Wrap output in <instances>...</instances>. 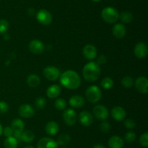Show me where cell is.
<instances>
[{
  "mask_svg": "<svg viewBox=\"0 0 148 148\" xmlns=\"http://www.w3.org/2000/svg\"><path fill=\"white\" fill-rule=\"evenodd\" d=\"M40 83V77L37 75L36 74H30L27 78V84L30 87H35L38 86Z\"/></svg>",
  "mask_w": 148,
  "mask_h": 148,
  "instance_id": "603a6c76",
  "label": "cell"
},
{
  "mask_svg": "<svg viewBox=\"0 0 148 148\" xmlns=\"http://www.w3.org/2000/svg\"><path fill=\"white\" fill-rule=\"evenodd\" d=\"M120 19L124 23H130L132 21L133 15L131 12L127 11L122 12L119 15Z\"/></svg>",
  "mask_w": 148,
  "mask_h": 148,
  "instance_id": "4316f807",
  "label": "cell"
},
{
  "mask_svg": "<svg viewBox=\"0 0 148 148\" xmlns=\"http://www.w3.org/2000/svg\"><path fill=\"white\" fill-rule=\"evenodd\" d=\"M111 126L110 123L107 121H103L102 123L100 124V130L103 132V133H108L110 130H111Z\"/></svg>",
  "mask_w": 148,
  "mask_h": 148,
  "instance_id": "e575fe53",
  "label": "cell"
},
{
  "mask_svg": "<svg viewBox=\"0 0 148 148\" xmlns=\"http://www.w3.org/2000/svg\"><path fill=\"white\" fill-rule=\"evenodd\" d=\"M124 126L128 129H132L135 127L136 123L132 119H127L124 121Z\"/></svg>",
  "mask_w": 148,
  "mask_h": 148,
  "instance_id": "d590c367",
  "label": "cell"
},
{
  "mask_svg": "<svg viewBox=\"0 0 148 148\" xmlns=\"http://www.w3.org/2000/svg\"><path fill=\"white\" fill-rule=\"evenodd\" d=\"M60 83L69 89H76L80 86L81 78L79 74L74 71H66L60 76Z\"/></svg>",
  "mask_w": 148,
  "mask_h": 148,
  "instance_id": "6da1fadb",
  "label": "cell"
},
{
  "mask_svg": "<svg viewBox=\"0 0 148 148\" xmlns=\"http://www.w3.org/2000/svg\"><path fill=\"white\" fill-rule=\"evenodd\" d=\"M127 113H126L125 110L123 107H115L111 110V116L117 121H121L125 118Z\"/></svg>",
  "mask_w": 148,
  "mask_h": 148,
  "instance_id": "2e32d148",
  "label": "cell"
},
{
  "mask_svg": "<svg viewBox=\"0 0 148 148\" xmlns=\"http://www.w3.org/2000/svg\"><path fill=\"white\" fill-rule=\"evenodd\" d=\"M2 133H3V128H2V126H1V124L0 123V136H1Z\"/></svg>",
  "mask_w": 148,
  "mask_h": 148,
  "instance_id": "60d3db41",
  "label": "cell"
},
{
  "mask_svg": "<svg viewBox=\"0 0 148 148\" xmlns=\"http://www.w3.org/2000/svg\"><path fill=\"white\" fill-rule=\"evenodd\" d=\"M92 1H95V2H98V1H100L101 0H92Z\"/></svg>",
  "mask_w": 148,
  "mask_h": 148,
  "instance_id": "7bdbcfd3",
  "label": "cell"
},
{
  "mask_svg": "<svg viewBox=\"0 0 148 148\" xmlns=\"http://www.w3.org/2000/svg\"><path fill=\"white\" fill-rule=\"evenodd\" d=\"M29 49L33 54L40 55L43 53L44 50V45L40 41L34 39V40H32L29 44Z\"/></svg>",
  "mask_w": 148,
  "mask_h": 148,
  "instance_id": "30bf717a",
  "label": "cell"
},
{
  "mask_svg": "<svg viewBox=\"0 0 148 148\" xmlns=\"http://www.w3.org/2000/svg\"><path fill=\"white\" fill-rule=\"evenodd\" d=\"M61 93V87L59 85H52L48 88L46 91V95L50 99H54L57 97Z\"/></svg>",
  "mask_w": 148,
  "mask_h": 148,
  "instance_id": "7402d4cb",
  "label": "cell"
},
{
  "mask_svg": "<svg viewBox=\"0 0 148 148\" xmlns=\"http://www.w3.org/2000/svg\"><path fill=\"white\" fill-rule=\"evenodd\" d=\"M86 98L91 103H96L99 101L102 97L101 89L95 85L90 86L85 91Z\"/></svg>",
  "mask_w": 148,
  "mask_h": 148,
  "instance_id": "277c9868",
  "label": "cell"
},
{
  "mask_svg": "<svg viewBox=\"0 0 148 148\" xmlns=\"http://www.w3.org/2000/svg\"><path fill=\"white\" fill-rule=\"evenodd\" d=\"M58 147L56 141L49 137L41 138L37 143V148H58Z\"/></svg>",
  "mask_w": 148,
  "mask_h": 148,
  "instance_id": "9c48e42d",
  "label": "cell"
},
{
  "mask_svg": "<svg viewBox=\"0 0 148 148\" xmlns=\"http://www.w3.org/2000/svg\"><path fill=\"white\" fill-rule=\"evenodd\" d=\"M107 61V58L105 55H101L97 58V62L96 63L98 64V65H104V64Z\"/></svg>",
  "mask_w": 148,
  "mask_h": 148,
  "instance_id": "f35d334b",
  "label": "cell"
},
{
  "mask_svg": "<svg viewBox=\"0 0 148 148\" xmlns=\"http://www.w3.org/2000/svg\"><path fill=\"white\" fill-rule=\"evenodd\" d=\"M9 28V23L7 20H0V34H4L7 31Z\"/></svg>",
  "mask_w": 148,
  "mask_h": 148,
  "instance_id": "1f68e13d",
  "label": "cell"
},
{
  "mask_svg": "<svg viewBox=\"0 0 148 148\" xmlns=\"http://www.w3.org/2000/svg\"><path fill=\"white\" fill-rule=\"evenodd\" d=\"M46 100L43 97H39L35 101V106L38 110H42L46 107Z\"/></svg>",
  "mask_w": 148,
  "mask_h": 148,
  "instance_id": "f546056e",
  "label": "cell"
},
{
  "mask_svg": "<svg viewBox=\"0 0 148 148\" xmlns=\"http://www.w3.org/2000/svg\"><path fill=\"white\" fill-rule=\"evenodd\" d=\"M3 133L6 137H10V136H13V131L10 126H6L4 129H3Z\"/></svg>",
  "mask_w": 148,
  "mask_h": 148,
  "instance_id": "74e56055",
  "label": "cell"
},
{
  "mask_svg": "<svg viewBox=\"0 0 148 148\" xmlns=\"http://www.w3.org/2000/svg\"><path fill=\"white\" fill-rule=\"evenodd\" d=\"M54 106L57 110H63L66 109V100L62 98L56 99L54 102Z\"/></svg>",
  "mask_w": 148,
  "mask_h": 148,
  "instance_id": "f1b7e54d",
  "label": "cell"
},
{
  "mask_svg": "<svg viewBox=\"0 0 148 148\" xmlns=\"http://www.w3.org/2000/svg\"><path fill=\"white\" fill-rule=\"evenodd\" d=\"M83 77L88 82H94L99 78L101 75V68L95 62H88L84 66L82 70Z\"/></svg>",
  "mask_w": 148,
  "mask_h": 148,
  "instance_id": "7a4b0ae2",
  "label": "cell"
},
{
  "mask_svg": "<svg viewBox=\"0 0 148 148\" xmlns=\"http://www.w3.org/2000/svg\"><path fill=\"white\" fill-rule=\"evenodd\" d=\"M135 87L139 92L147 94L148 92V81L145 76L139 77L135 81Z\"/></svg>",
  "mask_w": 148,
  "mask_h": 148,
  "instance_id": "8fae6325",
  "label": "cell"
},
{
  "mask_svg": "<svg viewBox=\"0 0 148 148\" xmlns=\"http://www.w3.org/2000/svg\"><path fill=\"white\" fill-rule=\"evenodd\" d=\"M136 138H137V135L133 131H128L126 133L125 136H124V139L129 143H132V142H134L136 140Z\"/></svg>",
  "mask_w": 148,
  "mask_h": 148,
  "instance_id": "d6a6232c",
  "label": "cell"
},
{
  "mask_svg": "<svg viewBox=\"0 0 148 148\" xmlns=\"http://www.w3.org/2000/svg\"><path fill=\"white\" fill-rule=\"evenodd\" d=\"M14 133H21L24 130L25 125L23 120L20 118H15L12 121L11 126Z\"/></svg>",
  "mask_w": 148,
  "mask_h": 148,
  "instance_id": "d6986e66",
  "label": "cell"
},
{
  "mask_svg": "<svg viewBox=\"0 0 148 148\" xmlns=\"http://www.w3.org/2000/svg\"><path fill=\"white\" fill-rule=\"evenodd\" d=\"M101 85L105 89H110L114 86V81L111 78H109V77H106V78H104L102 80Z\"/></svg>",
  "mask_w": 148,
  "mask_h": 148,
  "instance_id": "83f0119b",
  "label": "cell"
},
{
  "mask_svg": "<svg viewBox=\"0 0 148 148\" xmlns=\"http://www.w3.org/2000/svg\"><path fill=\"white\" fill-rule=\"evenodd\" d=\"M19 115L21 116L22 118H29L33 116L35 113L34 109L32 107L31 105L28 104H25L20 106L19 107Z\"/></svg>",
  "mask_w": 148,
  "mask_h": 148,
  "instance_id": "4fadbf2b",
  "label": "cell"
},
{
  "mask_svg": "<svg viewBox=\"0 0 148 148\" xmlns=\"http://www.w3.org/2000/svg\"><path fill=\"white\" fill-rule=\"evenodd\" d=\"M9 106L4 101H0V113H5L8 111Z\"/></svg>",
  "mask_w": 148,
  "mask_h": 148,
  "instance_id": "8d00e7d4",
  "label": "cell"
},
{
  "mask_svg": "<svg viewBox=\"0 0 148 148\" xmlns=\"http://www.w3.org/2000/svg\"><path fill=\"white\" fill-rule=\"evenodd\" d=\"M79 120L81 124L83 125L84 126H89L92 123L93 118H92V115L90 114V113L86 111V110H84L79 113Z\"/></svg>",
  "mask_w": 148,
  "mask_h": 148,
  "instance_id": "9a60e30c",
  "label": "cell"
},
{
  "mask_svg": "<svg viewBox=\"0 0 148 148\" xmlns=\"http://www.w3.org/2000/svg\"><path fill=\"white\" fill-rule=\"evenodd\" d=\"M3 145H4V148H17L18 141L12 136L6 138Z\"/></svg>",
  "mask_w": 148,
  "mask_h": 148,
  "instance_id": "d4e9b609",
  "label": "cell"
},
{
  "mask_svg": "<svg viewBox=\"0 0 148 148\" xmlns=\"http://www.w3.org/2000/svg\"><path fill=\"white\" fill-rule=\"evenodd\" d=\"M70 136L68 133H62L60 136L58 137L56 143L58 145H61V146H65V145H68L70 142Z\"/></svg>",
  "mask_w": 148,
  "mask_h": 148,
  "instance_id": "484cf974",
  "label": "cell"
},
{
  "mask_svg": "<svg viewBox=\"0 0 148 148\" xmlns=\"http://www.w3.org/2000/svg\"><path fill=\"white\" fill-rule=\"evenodd\" d=\"M36 19L40 24L48 26L51 23L53 17L50 12L46 10H40L36 14Z\"/></svg>",
  "mask_w": 148,
  "mask_h": 148,
  "instance_id": "5b68a950",
  "label": "cell"
},
{
  "mask_svg": "<svg viewBox=\"0 0 148 148\" xmlns=\"http://www.w3.org/2000/svg\"><path fill=\"white\" fill-rule=\"evenodd\" d=\"M101 17L106 23H114L117 22L119 18V14L118 11L114 7H105L101 12Z\"/></svg>",
  "mask_w": 148,
  "mask_h": 148,
  "instance_id": "3957f363",
  "label": "cell"
},
{
  "mask_svg": "<svg viewBox=\"0 0 148 148\" xmlns=\"http://www.w3.org/2000/svg\"><path fill=\"white\" fill-rule=\"evenodd\" d=\"M84 57L88 59H93L97 56V49L91 44H87L82 49Z\"/></svg>",
  "mask_w": 148,
  "mask_h": 148,
  "instance_id": "5bb4252c",
  "label": "cell"
},
{
  "mask_svg": "<svg viewBox=\"0 0 148 148\" xmlns=\"http://www.w3.org/2000/svg\"><path fill=\"white\" fill-rule=\"evenodd\" d=\"M112 33L113 35L117 39H122L125 36L126 33H127V29L123 24L117 23L113 27Z\"/></svg>",
  "mask_w": 148,
  "mask_h": 148,
  "instance_id": "e0dca14e",
  "label": "cell"
},
{
  "mask_svg": "<svg viewBox=\"0 0 148 148\" xmlns=\"http://www.w3.org/2000/svg\"><path fill=\"white\" fill-rule=\"evenodd\" d=\"M93 115L98 120H105L108 117V110L105 106L98 104L93 108Z\"/></svg>",
  "mask_w": 148,
  "mask_h": 148,
  "instance_id": "52a82bcc",
  "label": "cell"
},
{
  "mask_svg": "<svg viewBox=\"0 0 148 148\" xmlns=\"http://www.w3.org/2000/svg\"><path fill=\"white\" fill-rule=\"evenodd\" d=\"M69 104L72 107H75V108H79V107H82V106L85 104V99L80 95H75L72 96L70 99H69Z\"/></svg>",
  "mask_w": 148,
  "mask_h": 148,
  "instance_id": "ffe728a7",
  "label": "cell"
},
{
  "mask_svg": "<svg viewBox=\"0 0 148 148\" xmlns=\"http://www.w3.org/2000/svg\"><path fill=\"white\" fill-rule=\"evenodd\" d=\"M121 84L125 88H131L134 85V80L130 76H125L121 79Z\"/></svg>",
  "mask_w": 148,
  "mask_h": 148,
  "instance_id": "4dcf8cb0",
  "label": "cell"
},
{
  "mask_svg": "<svg viewBox=\"0 0 148 148\" xmlns=\"http://www.w3.org/2000/svg\"><path fill=\"white\" fill-rule=\"evenodd\" d=\"M45 130L47 134L50 136H54L59 132V126L58 123L55 121H50L47 123L45 126Z\"/></svg>",
  "mask_w": 148,
  "mask_h": 148,
  "instance_id": "44dd1931",
  "label": "cell"
},
{
  "mask_svg": "<svg viewBox=\"0 0 148 148\" xmlns=\"http://www.w3.org/2000/svg\"><path fill=\"white\" fill-rule=\"evenodd\" d=\"M35 139V134L33 131L30 130L24 131L21 133V141L26 142V143H30Z\"/></svg>",
  "mask_w": 148,
  "mask_h": 148,
  "instance_id": "cb8c5ba5",
  "label": "cell"
},
{
  "mask_svg": "<svg viewBox=\"0 0 148 148\" xmlns=\"http://www.w3.org/2000/svg\"><path fill=\"white\" fill-rule=\"evenodd\" d=\"M43 75L49 81H56L60 75V71L56 67L47 66L43 70Z\"/></svg>",
  "mask_w": 148,
  "mask_h": 148,
  "instance_id": "8992f818",
  "label": "cell"
},
{
  "mask_svg": "<svg viewBox=\"0 0 148 148\" xmlns=\"http://www.w3.org/2000/svg\"><path fill=\"white\" fill-rule=\"evenodd\" d=\"M92 148H106V147L104 145H101V144H97V145H94V146L92 147Z\"/></svg>",
  "mask_w": 148,
  "mask_h": 148,
  "instance_id": "ab89813d",
  "label": "cell"
},
{
  "mask_svg": "<svg viewBox=\"0 0 148 148\" xmlns=\"http://www.w3.org/2000/svg\"><path fill=\"white\" fill-rule=\"evenodd\" d=\"M109 148H123L124 142L121 137L119 136H112L108 140Z\"/></svg>",
  "mask_w": 148,
  "mask_h": 148,
  "instance_id": "ac0fdd59",
  "label": "cell"
},
{
  "mask_svg": "<svg viewBox=\"0 0 148 148\" xmlns=\"http://www.w3.org/2000/svg\"><path fill=\"white\" fill-rule=\"evenodd\" d=\"M147 46L144 42H140L134 47V55L137 58L143 59L147 55Z\"/></svg>",
  "mask_w": 148,
  "mask_h": 148,
  "instance_id": "7c38bea8",
  "label": "cell"
},
{
  "mask_svg": "<svg viewBox=\"0 0 148 148\" xmlns=\"http://www.w3.org/2000/svg\"><path fill=\"white\" fill-rule=\"evenodd\" d=\"M63 118L65 123L67 126H73V125L75 124V123L77 121L76 113L72 109H66V110H64V112L63 113Z\"/></svg>",
  "mask_w": 148,
  "mask_h": 148,
  "instance_id": "ba28073f",
  "label": "cell"
},
{
  "mask_svg": "<svg viewBox=\"0 0 148 148\" xmlns=\"http://www.w3.org/2000/svg\"><path fill=\"white\" fill-rule=\"evenodd\" d=\"M140 143L144 147H148V133L145 132L140 136Z\"/></svg>",
  "mask_w": 148,
  "mask_h": 148,
  "instance_id": "836d02e7",
  "label": "cell"
},
{
  "mask_svg": "<svg viewBox=\"0 0 148 148\" xmlns=\"http://www.w3.org/2000/svg\"><path fill=\"white\" fill-rule=\"evenodd\" d=\"M24 148H35L34 147L31 146V145H27V146H25Z\"/></svg>",
  "mask_w": 148,
  "mask_h": 148,
  "instance_id": "b9f144b4",
  "label": "cell"
}]
</instances>
